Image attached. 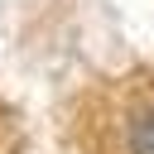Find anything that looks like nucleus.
I'll return each instance as SVG.
<instances>
[{
	"label": "nucleus",
	"mask_w": 154,
	"mask_h": 154,
	"mask_svg": "<svg viewBox=\"0 0 154 154\" xmlns=\"http://www.w3.org/2000/svg\"><path fill=\"white\" fill-rule=\"evenodd\" d=\"M130 154H154V111H140L130 120Z\"/></svg>",
	"instance_id": "f257e3e1"
}]
</instances>
